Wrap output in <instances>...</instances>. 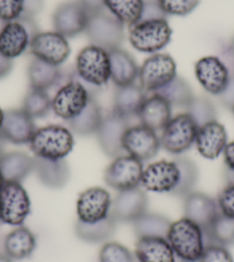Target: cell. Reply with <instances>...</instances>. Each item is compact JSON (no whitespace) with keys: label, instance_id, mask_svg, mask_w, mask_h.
I'll return each instance as SVG.
<instances>
[{"label":"cell","instance_id":"1","mask_svg":"<svg viewBox=\"0 0 234 262\" xmlns=\"http://www.w3.org/2000/svg\"><path fill=\"white\" fill-rule=\"evenodd\" d=\"M29 146L37 158L62 160L73 151L74 134L63 125H45L36 129L29 142Z\"/></svg>","mask_w":234,"mask_h":262},{"label":"cell","instance_id":"12","mask_svg":"<svg viewBox=\"0 0 234 262\" xmlns=\"http://www.w3.org/2000/svg\"><path fill=\"white\" fill-rule=\"evenodd\" d=\"M144 172V165L138 159L122 154L114 158L106 168L104 179L106 184L116 191H124L140 186Z\"/></svg>","mask_w":234,"mask_h":262},{"label":"cell","instance_id":"6","mask_svg":"<svg viewBox=\"0 0 234 262\" xmlns=\"http://www.w3.org/2000/svg\"><path fill=\"white\" fill-rule=\"evenodd\" d=\"M38 32L34 18H20L5 23L0 31V53L12 60L20 57L30 48L32 38Z\"/></svg>","mask_w":234,"mask_h":262},{"label":"cell","instance_id":"58","mask_svg":"<svg viewBox=\"0 0 234 262\" xmlns=\"http://www.w3.org/2000/svg\"><path fill=\"white\" fill-rule=\"evenodd\" d=\"M2 223H3V222H2V219H0V224H2Z\"/></svg>","mask_w":234,"mask_h":262},{"label":"cell","instance_id":"28","mask_svg":"<svg viewBox=\"0 0 234 262\" xmlns=\"http://www.w3.org/2000/svg\"><path fill=\"white\" fill-rule=\"evenodd\" d=\"M146 92L137 84L125 86H117L114 93V111L125 119L138 116L139 110L146 99Z\"/></svg>","mask_w":234,"mask_h":262},{"label":"cell","instance_id":"55","mask_svg":"<svg viewBox=\"0 0 234 262\" xmlns=\"http://www.w3.org/2000/svg\"><path fill=\"white\" fill-rule=\"evenodd\" d=\"M3 119H4V111L0 108V127H2V123H3Z\"/></svg>","mask_w":234,"mask_h":262},{"label":"cell","instance_id":"18","mask_svg":"<svg viewBox=\"0 0 234 262\" xmlns=\"http://www.w3.org/2000/svg\"><path fill=\"white\" fill-rule=\"evenodd\" d=\"M148 196L140 186L119 191L111 201L110 215L116 222H133L147 212Z\"/></svg>","mask_w":234,"mask_h":262},{"label":"cell","instance_id":"3","mask_svg":"<svg viewBox=\"0 0 234 262\" xmlns=\"http://www.w3.org/2000/svg\"><path fill=\"white\" fill-rule=\"evenodd\" d=\"M172 29L167 18L139 21L129 28V41L134 50L155 54L170 43Z\"/></svg>","mask_w":234,"mask_h":262},{"label":"cell","instance_id":"47","mask_svg":"<svg viewBox=\"0 0 234 262\" xmlns=\"http://www.w3.org/2000/svg\"><path fill=\"white\" fill-rule=\"evenodd\" d=\"M219 99H221L222 104L227 107V108L232 110L234 106V73H231V78L230 82H228L227 86L223 93L219 96Z\"/></svg>","mask_w":234,"mask_h":262},{"label":"cell","instance_id":"46","mask_svg":"<svg viewBox=\"0 0 234 262\" xmlns=\"http://www.w3.org/2000/svg\"><path fill=\"white\" fill-rule=\"evenodd\" d=\"M44 7V0H25V12L21 18H35Z\"/></svg>","mask_w":234,"mask_h":262},{"label":"cell","instance_id":"57","mask_svg":"<svg viewBox=\"0 0 234 262\" xmlns=\"http://www.w3.org/2000/svg\"><path fill=\"white\" fill-rule=\"evenodd\" d=\"M232 112H233V114H234V106H233V108H232Z\"/></svg>","mask_w":234,"mask_h":262},{"label":"cell","instance_id":"42","mask_svg":"<svg viewBox=\"0 0 234 262\" xmlns=\"http://www.w3.org/2000/svg\"><path fill=\"white\" fill-rule=\"evenodd\" d=\"M25 12V0H0V20L12 22L20 20Z\"/></svg>","mask_w":234,"mask_h":262},{"label":"cell","instance_id":"13","mask_svg":"<svg viewBox=\"0 0 234 262\" xmlns=\"http://www.w3.org/2000/svg\"><path fill=\"white\" fill-rule=\"evenodd\" d=\"M195 77L205 91L213 96H221L231 78V72L222 58L207 55L199 59L194 66Z\"/></svg>","mask_w":234,"mask_h":262},{"label":"cell","instance_id":"16","mask_svg":"<svg viewBox=\"0 0 234 262\" xmlns=\"http://www.w3.org/2000/svg\"><path fill=\"white\" fill-rule=\"evenodd\" d=\"M110 193L104 188L93 186L79 194L76 212L78 221L84 223H96L110 215Z\"/></svg>","mask_w":234,"mask_h":262},{"label":"cell","instance_id":"30","mask_svg":"<svg viewBox=\"0 0 234 262\" xmlns=\"http://www.w3.org/2000/svg\"><path fill=\"white\" fill-rule=\"evenodd\" d=\"M102 120H104V115H102L99 104L96 99L91 98L85 108L76 118L68 121V128L72 130L73 134L87 137V136L97 134Z\"/></svg>","mask_w":234,"mask_h":262},{"label":"cell","instance_id":"32","mask_svg":"<svg viewBox=\"0 0 234 262\" xmlns=\"http://www.w3.org/2000/svg\"><path fill=\"white\" fill-rule=\"evenodd\" d=\"M116 227L117 222L109 215L108 217L96 223H84L77 220L75 232L79 239L86 243H101L109 239L114 235Z\"/></svg>","mask_w":234,"mask_h":262},{"label":"cell","instance_id":"15","mask_svg":"<svg viewBox=\"0 0 234 262\" xmlns=\"http://www.w3.org/2000/svg\"><path fill=\"white\" fill-rule=\"evenodd\" d=\"M160 147L161 142L156 131L144 124L130 125L123 137L124 152L142 162L156 157Z\"/></svg>","mask_w":234,"mask_h":262},{"label":"cell","instance_id":"29","mask_svg":"<svg viewBox=\"0 0 234 262\" xmlns=\"http://www.w3.org/2000/svg\"><path fill=\"white\" fill-rule=\"evenodd\" d=\"M0 171L6 182H21L34 171V158L27 153L14 151L0 159Z\"/></svg>","mask_w":234,"mask_h":262},{"label":"cell","instance_id":"56","mask_svg":"<svg viewBox=\"0 0 234 262\" xmlns=\"http://www.w3.org/2000/svg\"><path fill=\"white\" fill-rule=\"evenodd\" d=\"M5 23H6V22H4V21H2V20H0V31H2V29H3V28H4V26H5Z\"/></svg>","mask_w":234,"mask_h":262},{"label":"cell","instance_id":"54","mask_svg":"<svg viewBox=\"0 0 234 262\" xmlns=\"http://www.w3.org/2000/svg\"><path fill=\"white\" fill-rule=\"evenodd\" d=\"M228 50H230L231 52L233 53V55H234V37H233L232 40H231V44H230V46H228Z\"/></svg>","mask_w":234,"mask_h":262},{"label":"cell","instance_id":"48","mask_svg":"<svg viewBox=\"0 0 234 262\" xmlns=\"http://www.w3.org/2000/svg\"><path fill=\"white\" fill-rule=\"evenodd\" d=\"M224 163H225L226 170L231 171L234 174V140L227 143L225 149L223 152Z\"/></svg>","mask_w":234,"mask_h":262},{"label":"cell","instance_id":"35","mask_svg":"<svg viewBox=\"0 0 234 262\" xmlns=\"http://www.w3.org/2000/svg\"><path fill=\"white\" fill-rule=\"evenodd\" d=\"M205 245L218 244L230 246L234 244V219L219 213L207 230H203Z\"/></svg>","mask_w":234,"mask_h":262},{"label":"cell","instance_id":"31","mask_svg":"<svg viewBox=\"0 0 234 262\" xmlns=\"http://www.w3.org/2000/svg\"><path fill=\"white\" fill-rule=\"evenodd\" d=\"M28 78L31 89L48 91L61 81L62 72L59 66L51 64L35 58L28 68Z\"/></svg>","mask_w":234,"mask_h":262},{"label":"cell","instance_id":"14","mask_svg":"<svg viewBox=\"0 0 234 262\" xmlns=\"http://www.w3.org/2000/svg\"><path fill=\"white\" fill-rule=\"evenodd\" d=\"M29 50L36 59L59 67L70 55V45L67 37L57 31H39L32 38Z\"/></svg>","mask_w":234,"mask_h":262},{"label":"cell","instance_id":"10","mask_svg":"<svg viewBox=\"0 0 234 262\" xmlns=\"http://www.w3.org/2000/svg\"><path fill=\"white\" fill-rule=\"evenodd\" d=\"M92 98L90 91L78 79H69L61 85L52 99L54 114L64 121H70L85 108Z\"/></svg>","mask_w":234,"mask_h":262},{"label":"cell","instance_id":"9","mask_svg":"<svg viewBox=\"0 0 234 262\" xmlns=\"http://www.w3.org/2000/svg\"><path fill=\"white\" fill-rule=\"evenodd\" d=\"M29 194L18 182H5L0 190V219L8 226L20 227L30 214Z\"/></svg>","mask_w":234,"mask_h":262},{"label":"cell","instance_id":"27","mask_svg":"<svg viewBox=\"0 0 234 262\" xmlns=\"http://www.w3.org/2000/svg\"><path fill=\"white\" fill-rule=\"evenodd\" d=\"M37 239L30 229L23 226L16 227L4 241L5 254L12 260L29 258L36 250Z\"/></svg>","mask_w":234,"mask_h":262},{"label":"cell","instance_id":"5","mask_svg":"<svg viewBox=\"0 0 234 262\" xmlns=\"http://www.w3.org/2000/svg\"><path fill=\"white\" fill-rule=\"evenodd\" d=\"M199 127L189 113L172 116L160 136L161 147L170 154L179 156L195 143Z\"/></svg>","mask_w":234,"mask_h":262},{"label":"cell","instance_id":"20","mask_svg":"<svg viewBox=\"0 0 234 262\" xmlns=\"http://www.w3.org/2000/svg\"><path fill=\"white\" fill-rule=\"evenodd\" d=\"M36 129L34 119L22 108L4 112L0 134L6 142L15 145L29 144Z\"/></svg>","mask_w":234,"mask_h":262},{"label":"cell","instance_id":"34","mask_svg":"<svg viewBox=\"0 0 234 262\" xmlns=\"http://www.w3.org/2000/svg\"><path fill=\"white\" fill-rule=\"evenodd\" d=\"M145 0H105V8L123 26L135 25L142 17Z\"/></svg>","mask_w":234,"mask_h":262},{"label":"cell","instance_id":"7","mask_svg":"<svg viewBox=\"0 0 234 262\" xmlns=\"http://www.w3.org/2000/svg\"><path fill=\"white\" fill-rule=\"evenodd\" d=\"M177 76V64L167 53H155L148 57L139 67V85L145 92H156Z\"/></svg>","mask_w":234,"mask_h":262},{"label":"cell","instance_id":"36","mask_svg":"<svg viewBox=\"0 0 234 262\" xmlns=\"http://www.w3.org/2000/svg\"><path fill=\"white\" fill-rule=\"evenodd\" d=\"M154 93H157V95L165 98L171 106L185 107V108L194 98L189 82L179 76H176L167 85Z\"/></svg>","mask_w":234,"mask_h":262},{"label":"cell","instance_id":"52","mask_svg":"<svg viewBox=\"0 0 234 262\" xmlns=\"http://www.w3.org/2000/svg\"><path fill=\"white\" fill-rule=\"evenodd\" d=\"M0 262H13V260L6 254H0Z\"/></svg>","mask_w":234,"mask_h":262},{"label":"cell","instance_id":"53","mask_svg":"<svg viewBox=\"0 0 234 262\" xmlns=\"http://www.w3.org/2000/svg\"><path fill=\"white\" fill-rule=\"evenodd\" d=\"M5 179H4V176H3V174H2V171H0V190L3 189V186H4V184H5Z\"/></svg>","mask_w":234,"mask_h":262},{"label":"cell","instance_id":"45","mask_svg":"<svg viewBox=\"0 0 234 262\" xmlns=\"http://www.w3.org/2000/svg\"><path fill=\"white\" fill-rule=\"evenodd\" d=\"M157 18H167V15L162 11L157 0H145L142 17L139 21L157 20Z\"/></svg>","mask_w":234,"mask_h":262},{"label":"cell","instance_id":"38","mask_svg":"<svg viewBox=\"0 0 234 262\" xmlns=\"http://www.w3.org/2000/svg\"><path fill=\"white\" fill-rule=\"evenodd\" d=\"M186 110L199 128L217 120L216 107L207 97H194Z\"/></svg>","mask_w":234,"mask_h":262},{"label":"cell","instance_id":"22","mask_svg":"<svg viewBox=\"0 0 234 262\" xmlns=\"http://www.w3.org/2000/svg\"><path fill=\"white\" fill-rule=\"evenodd\" d=\"M219 213L217 201L208 194L192 191L184 196L185 217L198 224L203 230L212 226Z\"/></svg>","mask_w":234,"mask_h":262},{"label":"cell","instance_id":"37","mask_svg":"<svg viewBox=\"0 0 234 262\" xmlns=\"http://www.w3.org/2000/svg\"><path fill=\"white\" fill-rule=\"evenodd\" d=\"M22 110L34 120L44 118L52 110V99L48 91L30 89L23 100Z\"/></svg>","mask_w":234,"mask_h":262},{"label":"cell","instance_id":"26","mask_svg":"<svg viewBox=\"0 0 234 262\" xmlns=\"http://www.w3.org/2000/svg\"><path fill=\"white\" fill-rule=\"evenodd\" d=\"M139 262H176V254L167 238L143 237L135 244Z\"/></svg>","mask_w":234,"mask_h":262},{"label":"cell","instance_id":"50","mask_svg":"<svg viewBox=\"0 0 234 262\" xmlns=\"http://www.w3.org/2000/svg\"><path fill=\"white\" fill-rule=\"evenodd\" d=\"M13 69V60L5 57L0 53V79H3L12 72Z\"/></svg>","mask_w":234,"mask_h":262},{"label":"cell","instance_id":"25","mask_svg":"<svg viewBox=\"0 0 234 262\" xmlns=\"http://www.w3.org/2000/svg\"><path fill=\"white\" fill-rule=\"evenodd\" d=\"M110 58V79L116 86H125L135 83L138 79L139 67L129 52L115 49L108 51Z\"/></svg>","mask_w":234,"mask_h":262},{"label":"cell","instance_id":"11","mask_svg":"<svg viewBox=\"0 0 234 262\" xmlns=\"http://www.w3.org/2000/svg\"><path fill=\"white\" fill-rule=\"evenodd\" d=\"M180 182V167L178 161L161 160L144 168L140 185L145 191L174 194Z\"/></svg>","mask_w":234,"mask_h":262},{"label":"cell","instance_id":"24","mask_svg":"<svg viewBox=\"0 0 234 262\" xmlns=\"http://www.w3.org/2000/svg\"><path fill=\"white\" fill-rule=\"evenodd\" d=\"M34 171L41 184L51 189H61L70 179V168L64 159L49 160L43 158H34Z\"/></svg>","mask_w":234,"mask_h":262},{"label":"cell","instance_id":"40","mask_svg":"<svg viewBox=\"0 0 234 262\" xmlns=\"http://www.w3.org/2000/svg\"><path fill=\"white\" fill-rule=\"evenodd\" d=\"M99 262H135L131 251L120 243L109 242L101 247Z\"/></svg>","mask_w":234,"mask_h":262},{"label":"cell","instance_id":"51","mask_svg":"<svg viewBox=\"0 0 234 262\" xmlns=\"http://www.w3.org/2000/svg\"><path fill=\"white\" fill-rule=\"evenodd\" d=\"M5 142H6V140L4 139L2 134H0V159H2V157L5 154Z\"/></svg>","mask_w":234,"mask_h":262},{"label":"cell","instance_id":"17","mask_svg":"<svg viewBox=\"0 0 234 262\" xmlns=\"http://www.w3.org/2000/svg\"><path fill=\"white\" fill-rule=\"evenodd\" d=\"M129 127V120L115 112L104 116L96 135L99 146L106 156L116 158L123 154V137Z\"/></svg>","mask_w":234,"mask_h":262},{"label":"cell","instance_id":"2","mask_svg":"<svg viewBox=\"0 0 234 262\" xmlns=\"http://www.w3.org/2000/svg\"><path fill=\"white\" fill-rule=\"evenodd\" d=\"M167 239L178 258L185 262H198L205 247L203 229L190 219L171 223Z\"/></svg>","mask_w":234,"mask_h":262},{"label":"cell","instance_id":"23","mask_svg":"<svg viewBox=\"0 0 234 262\" xmlns=\"http://www.w3.org/2000/svg\"><path fill=\"white\" fill-rule=\"evenodd\" d=\"M138 118L140 124L154 131L163 130L172 118V106L157 93L146 97L140 107Z\"/></svg>","mask_w":234,"mask_h":262},{"label":"cell","instance_id":"8","mask_svg":"<svg viewBox=\"0 0 234 262\" xmlns=\"http://www.w3.org/2000/svg\"><path fill=\"white\" fill-rule=\"evenodd\" d=\"M85 32L91 44L107 51L119 49L125 36L124 26L104 11L90 14Z\"/></svg>","mask_w":234,"mask_h":262},{"label":"cell","instance_id":"19","mask_svg":"<svg viewBox=\"0 0 234 262\" xmlns=\"http://www.w3.org/2000/svg\"><path fill=\"white\" fill-rule=\"evenodd\" d=\"M90 14L79 2H67L59 5L53 13L54 31L67 38L85 32Z\"/></svg>","mask_w":234,"mask_h":262},{"label":"cell","instance_id":"43","mask_svg":"<svg viewBox=\"0 0 234 262\" xmlns=\"http://www.w3.org/2000/svg\"><path fill=\"white\" fill-rule=\"evenodd\" d=\"M200 262H234V259L226 246L209 244L205 245Z\"/></svg>","mask_w":234,"mask_h":262},{"label":"cell","instance_id":"49","mask_svg":"<svg viewBox=\"0 0 234 262\" xmlns=\"http://www.w3.org/2000/svg\"><path fill=\"white\" fill-rule=\"evenodd\" d=\"M78 2L83 5L88 14L101 12L105 8V0H78Z\"/></svg>","mask_w":234,"mask_h":262},{"label":"cell","instance_id":"39","mask_svg":"<svg viewBox=\"0 0 234 262\" xmlns=\"http://www.w3.org/2000/svg\"><path fill=\"white\" fill-rule=\"evenodd\" d=\"M178 165L180 167V182L178 188L174 192V195L181 196L191 193L199 179V169L195 163L187 158H177Z\"/></svg>","mask_w":234,"mask_h":262},{"label":"cell","instance_id":"4","mask_svg":"<svg viewBox=\"0 0 234 262\" xmlns=\"http://www.w3.org/2000/svg\"><path fill=\"white\" fill-rule=\"evenodd\" d=\"M76 75L93 86H104L110 81L109 52L97 45H87L76 58Z\"/></svg>","mask_w":234,"mask_h":262},{"label":"cell","instance_id":"44","mask_svg":"<svg viewBox=\"0 0 234 262\" xmlns=\"http://www.w3.org/2000/svg\"><path fill=\"white\" fill-rule=\"evenodd\" d=\"M216 201L221 214L234 219V183H227L219 192Z\"/></svg>","mask_w":234,"mask_h":262},{"label":"cell","instance_id":"33","mask_svg":"<svg viewBox=\"0 0 234 262\" xmlns=\"http://www.w3.org/2000/svg\"><path fill=\"white\" fill-rule=\"evenodd\" d=\"M171 221L165 215L146 212L132 222L134 233L138 238L162 237L167 238Z\"/></svg>","mask_w":234,"mask_h":262},{"label":"cell","instance_id":"41","mask_svg":"<svg viewBox=\"0 0 234 262\" xmlns=\"http://www.w3.org/2000/svg\"><path fill=\"white\" fill-rule=\"evenodd\" d=\"M166 15L186 16L199 6L200 0H157Z\"/></svg>","mask_w":234,"mask_h":262},{"label":"cell","instance_id":"21","mask_svg":"<svg viewBox=\"0 0 234 262\" xmlns=\"http://www.w3.org/2000/svg\"><path fill=\"white\" fill-rule=\"evenodd\" d=\"M227 143V131L216 120L199 128L194 144L200 156L215 160L223 154Z\"/></svg>","mask_w":234,"mask_h":262}]
</instances>
